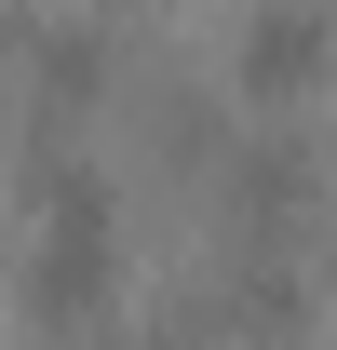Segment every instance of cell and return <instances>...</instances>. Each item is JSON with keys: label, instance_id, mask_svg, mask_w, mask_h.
I'll return each mask as SVG.
<instances>
[{"label": "cell", "instance_id": "cell-1", "mask_svg": "<svg viewBox=\"0 0 337 350\" xmlns=\"http://www.w3.org/2000/svg\"><path fill=\"white\" fill-rule=\"evenodd\" d=\"M108 269H122V216L68 148H27V323H95L108 310Z\"/></svg>", "mask_w": 337, "mask_h": 350}, {"label": "cell", "instance_id": "cell-2", "mask_svg": "<svg viewBox=\"0 0 337 350\" xmlns=\"http://www.w3.org/2000/svg\"><path fill=\"white\" fill-rule=\"evenodd\" d=\"M324 68H337V14H324V0H256L243 41H229V81L270 94V108H284V94H310Z\"/></svg>", "mask_w": 337, "mask_h": 350}, {"label": "cell", "instance_id": "cell-3", "mask_svg": "<svg viewBox=\"0 0 337 350\" xmlns=\"http://www.w3.org/2000/svg\"><path fill=\"white\" fill-rule=\"evenodd\" d=\"M216 323H229V337H256V350H284L297 323H310V297H297L284 256H243V269H229V297H216Z\"/></svg>", "mask_w": 337, "mask_h": 350}, {"label": "cell", "instance_id": "cell-4", "mask_svg": "<svg viewBox=\"0 0 337 350\" xmlns=\"http://www.w3.org/2000/svg\"><path fill=\"white\" fill-rule=\"evenodd\" d=\"M27 94H41V108H95V94H108L95 27H27Z\"/></svg>", "mask_w": 337, "mask_h": 350}, {"label": "cell", "instance_id": "cell-5", "mask_svg": "<svg viewBox=\"0 0 337 350\" xmlns=\"http://www.w3.org/2000/svg\"><path fill=\"white\" fill-rule=\"evenodd\" d=\"M229 202H243V216H270V229H284L297 202H310V148H243V162H229Z\"/></svg>", "mask_w": 337, "mask_h": 350}, {"label": "cell", "instance_id": "cell-6", "mask_svg": "<svg viewBox=\"0 0 337 350\" xmlns=\"http://www.w3.org/2000/svg\"><path fill=\"white\" fill-rule=\"evenodd\" d=\"M135 350H203V337H189V323H162V337H135Z\"/></svg>", "mask_w": 337, "mask_h": 350}]
</instances>
